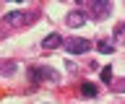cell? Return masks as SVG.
Instances as JSON below:
<instances>
[{"label":"cell","mask_w":125,"mask_h":104,"mask_svg":"<svg viewBox=\"0 0 125 104\" xmlns=\"http://www.w3.org/2000/svg\"><path fill=\"white\" fill-rule=\"evenodd\" d=\"M52 81V83H57L60 81V73L52 70V68H47V65H42V68H31L29 70V81L31 83H37V81Z\"/></svg>","instance_id":"1"},{"label":"cell","mask_w":125,"mask_h":104,"mask_svg":"<svg viewBox=\"0 0 125 104\" xmlns=\"http://www.w3.org/2000/svg\"><path fill=\"white\" fill-rule=\"evenodd\" d=\"M62 47L68 49L70 55H83L91 49V42L89 39H81V37H70V39H62Z\"/></svg>","instance_id":"2"},{"label":"cell","mask_w":125,"mask_h":104,"mask_svg":"<svg viewBox=\"0 0 125 104\" xmlns=\"http://www.w3.org/2000/svg\"><path fill=\"white\" fill-rule=\"evenodd\" d=\"M89 10H91L94 18H104V16H109V3L107 0H96V3L89 5Z\"/></svg>","instance_id":"3"},{"label":"cell","mask_w":125,"mask_h":104,"mask_svg":"<svg viewBox=\"0 0 125 104\" xmlns=\"http://www.w3.org/2000/svg\"><path fill=\"white\" fill-rule=\"evenodd\" d=\"M29 13H23V10H10V13H8L5 16V24L8 26H21V24H26V21H29Z\"/></svg>","instance_id":"4"},{"label":"cell","mask_w":125,"mask_h":104,"mask_svg":"<svg viewBox=\"0 0 125 104\" xmlns=\"http://www.w3.org/2000/svg\"><path fill=\"white\" fill-rule=\"evenodd\" d=\"M65 21H68V26H73V29H78V26H83L86 21H89V18H86V13H83V10H70Z\"/></svg>","instance_id":"5"},{"label":"cell","mask_w":125,"mask_h":104,"mask_svg":"<svg viewBox=\"0 0 125 104\" xmlns=\"http://www.w3.org/2000/svg\"><path fill=\"white\" fill-rule=\"evenodd\" d=\"M62 39H60V34H47L44 39H42V47L44 49H55V47H60Z\"/></svg>","instance_id":"6"},{"label":"cell","mask_w":125,"mask_h":104,"mask_svg":"<svg viewBox=\"0 0 125 104\" xmlns=\"http://www.w3.org/2000/svg\"><path fill=\"white\" fill-rule=\"evenodd\" d=\"M81 94L83 96H89V99H94V96H96V86H94V83H81Z\"/></svg>","instance_id":"7"},{"label":"cell","mask_w":125,"mask_h":104,"mask_svg":"<svg viewBox=\"0 0 125 104\" xmlns=\"http://www.w3.org/2000/svg\"><path fill=\"white\" fill-rule=\"evenodd\" d=\"M115 42L125 47V24H120V26L115 29Z\"/></svg>","instance_id":"8"},{"label":"cell","mask_w":125,"mask_h":104,"mask_svg":"<svg viewBox=\"0 0 125 104\" xmlns=\"http://www.w3.org/2000/svg\"><path fill=\"white\" fill-rule=\"evenodd\" d=\"M96 49H99L102 55H112V52H115V47H112V44H109V42H104V39H102L99 44H96Z\"/></svg>","instance_id":"9"},{"label":"cell","mask_w":125,"mask_h":104,"mask_svg":"<svg viewBox=\"0 0 125 104\" xmlns=\"http://www.w3.org/2000/svg\"><path fill=\"white\" fill-rule=\"evenodd\" d=\"M99 76H102V81H104V83H112V68H109V65H107V68H102Z\"/></svg>","instance_id":"10"},{"label":"cell","mask_w":125,"mask_h":104,"mask_svg":"<svg viewBox=\"0 0 125 104\" xmlns=\"http://www.w3.org/2000/svg\"><path fill=\"white\" fill-rule=\"evenodd\" d=\"M3 73H5V76H13L16 73V63H5L3 65Z\"/></svg>","instance_id":"11"},{"label":"cell","mask_w":125,"mask_h":104,"mask_svg":"<svg viewBox=\"0 0 125 104\" xmlns=\"http://www.w3.org/2000/svg\"><path fill=\"white\" fill-rule=\"evenodd\" d=\"M112 88H115V91H120V94H123V91H125V78H123V81H117V83H112Z\"/></svg>","instance_id":"12"}]
</instances>
